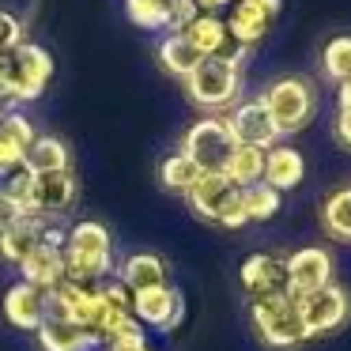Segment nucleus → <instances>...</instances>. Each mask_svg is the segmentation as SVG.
Wrapping results in <instances>:
<instances>
[{"instance_id": "obj_40", "label": "nucleus", "mask_w": 351, "mask_h": 351, "mask_svg": "<svg viewBox=\"0 0 351 351\" xmlns=\"http://www.w3.org/2000/svg\"><path fill=\"white\" fill-rule=\"evenodd\" d=\"M0 117H4V106H0Z\"/></svg>"}, {"instance_id": "obj_21", "label": "nucleus", "mask_w": 351, "mask_h": 351, "mask_svg": "<svg viewBox=\"0 0 351 351\" xmlns=\"http://www.w3.org/2000/svg\"><path fill=\"white\" fill-rule=\"evenodd\" d=\"M185 38H189V46L197 49L200 57H230V31H227V23H223L219 16H208V12H200L197 19H193L189 27H185ZM242 49V46H238Z\"/></svg>"}, {"instance_id": "obj_18", "label": "nucleus", "mask_w": 351, "mask_h": 351, "mask_svg": "<svg viewBox=\"0 0 351 351\" xmlns=\"http://www.w3.org/2000/svg\"><path fill=\"white\" fill-rule=\"evenodd\" d=\"M223 23H227L230 42H234V46L250 49V46H257V42L268 34L272 16L261 8L257 0H234V4H230V19H223Z\"/></svg>"}, {"instance_id": "obj_1", "label": "nucleus", "mask_w": 351, "mask_h": 351, "mask_svg": "<svg viewBox=\"0 0 351 351\" xmlns=\"http://www.w3.org/2000/svg\"><path fill=\"white\" fill-rule=\"evenodd\" d=\"M64 280L72 283H106L114 272V238L99 219H80L64 230Z\"/></svg>"}, {"instance_id": "obj_17", "label": "nucleus", "mask_w": 351, "mask_h": 351, "mask_svg": "<svg viewBox=\"0 0 351 351\" xmlns=\"http://www.w3.org/2000/svg\"><path fill=\"white\" fill-rule=\"evenodd\" d=\"M242 287L250 298L261 295H276V291H287V272H283V261L272 253H253L242 261Z\"/></svg>"}, {"instance_id": "obj_13", "label": "nucleus", "mask_w": 351, "mask_h": 351, "mask_svg": "<svg viewBox=\"0 0 351 351\" xmlns=\"http://www.w3.org/2000/svg\"><path fill=\"white\" fill-rule=\"evenodd\" d=\"M72 204H76V174H72V170H57V174H38L34 178L31 212L53 219V215H64Z\"/></svg>"}, {"instance_id": "obj_31", "label": "nucleus", "mask_w": 351, "mask_h": 351, "mask_svg": "<svg viewBox=\"0 0 351 351\" xmlns=\"http://www.w3.org/2000/svg\"><path fill=\"white\" fill-rule=\"evenodd\" d=\"M102 351H147V332H144V325H140L136 317L125 321V325L117 328V332L110 336L106 343H102Z\"/></svg>"}, {"instance_id": "obj_8", "label": "nucleus", "mask_w": 351, "mask_h": 351, "mask_svg": "<svg viewBox=\"0 0 351 351\" xmlns=\"http://www.w3.org/2000/svg\"><path fill=\"white\" fill-rule=\"evenodd\" d=\"M283 272H287V295L302 298V295H313V291L332 283V257L321 245H306V250L291 253L283 261Z\"/></svg>"}, {"instance_id": "obj_3", "label": "nucleus", "mask_w": 351, "mask_h": 351, "mask_svg": "<svg viewBox=\"0 0 351 351\" xmlns=\"http://www.w3.org/2000/svg\"><path fill=\"white\" fill-rule=\"evenodd\" d=\"M242 64H245V49H238L230 57H204L185 76L189 99L204 110H227L242 91Z\"/></svg>"}, {"instance_id": "obj_20", "label": "nucleus", "mask_w": 351, "mask_h": 351, "mask_svg": "<svg viewBox=\"0 0 351 351\" xmlns=\"http://www.w3.org/2000/svg\"><path fill=\"white\" fill-rule=\"evenodd\" d=\"M38 343H42V351H91V348H99V340L84 325H76L69 317H49V313L38 325Z\"/></svg>"}, {"instance_id": "obj_33", "label": "nucleus", "mask_w": 351, "mask_h": 351, "mask_svg": "<svg viewBox=\"0 0 351 351\" xmlns=\"http://www.w3.org/2000/svg\"><path fill=\"white\" fill-rule=\"evenodd\" d=\"M23 19H16V16H12V12H4V8H0V57H8L12 53V49H16V46H23Z\"/></svg>"}, {"instance_id": "obj_4", "label": "nucleus", "mask_w": 351, "mask_h": 351, "mask_svg": "<svg viewBox=\"0 0 351 351\" xmlns=\"http://www.w3.org/2000/svg\"><path fill=\"white\" fill-rule=\"evenodd\" d=\"M261 106L268 110L276 132L291 136V132H302L313 121V110H317V91H313L310 80L302 76H280L265 87L261 95Z\"/></svg>"}, {"instance_id": "obj_16", "label": "nucleus", "mask_w": 351, "mask_h": 351, "mask_svg": "<svg viewBox=\"0 0 351 351\" xmlns=\"http://www.w3.org/2000/svg\"><path fill=\"white\" fill-rule=\"evenodd\" d=\"M302 178H306V159L291 144H272L265 152V174H261L265 185H272L276 193H287L298 189Z\"/></svg>"}, {"instance_id": "obj_15", "label": "nucleus", "mask_w": 351, "mask_h": 351, "mask_svg": "<svg viewBox=\"0 0 351 351\" xmlns=\"http://www.w3.org/2000/svg\"><path fill=\"white\" fill-rule=\"evenodd\" d=\"M19 272H23V283H31V287H38V291L49 295L53 287L64 283V253H61V245L38 242L23 261H19Z\"/></svg>"}, {"instance_id": "obj_22", "label": "nucleus", "mask_w": 351, "mask_h": 351, "mask_svg": "<svg viewBox=\"0 0 351 351\" xmlns=\"http://www.w3.org/2000/svg\"><path fill=\"white\" fill-rule=\"evenodd\" d=\"M46 227H49V219H46V215H38V212H27L23 219L16 223V227L0 234V257L8 261V265H19V261H23L27 253H31L34 245L42 242V234H46Z\"/></svg>"}, {"instance_id": "obj_11", "label": "nucleus", "mask_w": 351, "mask_h": 351, "mask_svg": "<svg viewBox=\"0 0 351 351\" xmlns=\"http://www.w3.org/2000/svg\"><path fill=\"white\" fill-rule=\"evenodd\" d=\"M185 200H189L193 215H200L208 223H219L223 212L238 200V185H230L223 174H200V182L185 193Z\"/></svg>"}, {"instance_id": "obj_5", "label": "nucleus", "mask_w": 351, "mask_h": 351, "mask_svg": "<svg viewBox=\"0 0 351 351\" xmlns=\"http://www.w3.org/2000/svg\"><path fill=\"white\" fill-rule=\"evenodd\" d=\"M250 317H253V328L257 336L276 351H291L298 343H306L302 328V317H298V306L287 291H276V295H261V298H250Z\"/></svg>"}, {"instance_id": "obj_24", "label": "nucleus", "mask_w": 351, "mask_h": 351, "mask_svg": "<svg viewBox=\"0 0 351 351\" xmlns=\"http://www.w3.org/2000/svg\"><path fill=\"white\" fill-rule=\"evenodd\" d=\"M261 174H265V152H261V147L234 144L227 167H223V178H227L230 185H238V189H245V185L261 182Z\"/></svg>"}, {"instance_id": "obj_28", "label": "nucleus", "mask_w": 351, "mask_h": 351, "mask_svg": "<svg viewBox=\"0 0 351 351\" xmlns=\"http://www.w3.org/2000/svg\"><path fill=\"white\" fill-rule=\"evenodd\" d=\"M159 182H162V189L182 193L185 197V193L200 182V167L193 159H185L182 152H174V155H167V159L159 162Z\"/></svg>"}, {"instance_id": "obj_37", "label": "nucleus", "mask_w": 351, "mask_h": 351, "mask_svg": "<svg viewBox=\"0 0 351 351\" xmlns=\"http://www.w3.org/2000/svg\"><path fill=\"white\" fill-rule=\"evenodd\" d=\"M200 12H208V16H215V12H223V8H230L234 0H193Z\"/></svg>"}, {"instance_id": "obj_19", "label": "nucleus", "mask_w": 351, "mask_h": 351, "mask_svg": "<svg viewBox=\"0 0 351 351\" xmlns=\"http://www.w3.org/2000/svg\"><path fill=\"white\" fill-rule=\"evenodd\" d=\"M117 283H121L129 295L147 287H162L167 283V261L159 253H129L117 268Z\"/></svg>"}, {"instance_id": "obj_6", "label": "nucleus", "mask_w": 351, "mask_h": 351, "mask_svg": "<svg viewBox=\"0 0 351 351\" xmlns=\"http://www.w3.org/2000/svg\"><path fill=\"white\" fill-rule=\"evenodd\" d=\"M230 152H234V140H230L223 117H204V121L189 125V132L182 136V155L197 162L200 174H223Z\"/></svg>"}, {"instance_id": "obj_39", "label": "nucleus", "mask_w": 351, "mask_h": 351, "mask_svg": "<svg viewBox=\"0 0 351 351\" xmlns=\"http://www.w3.org/2000/svg\"><path fill=\"white\" fill-rule=\"evenodd\" d=\"M340 87V102H351V80H343V84H336Z\"/></svg>"}, {"instance_id": "obj_26", "label": "nucleus", "mask_w": 351, "mask_h": 351, "mask_svg": "<svg viewBox=\"0 0 351 351\" xmlns=\"http://www.w3.org/2000/svg\"><path fill=\"white\" fill-rule=\"evenodd\" d=\"M321 227L332 242H351V185L336 189L321 208Z\"/></svg>"}, {"instance_id": "obj_2", "label": "nucleus", "mask_w": 351, "mask_h": 351, "mask_svg": "<svg viewBox=\"0 0 351 351\" xmlns=\"http://www.w3.org/2000/svg\"><path fill=\"white\" fill-rule=\"evenodd\" d=\"M53 80V57L38 42H23L8 57H0V106L34 102Z\"/></svg>"}, {"instance_id": "obj_14", "label": "nucleus", "mask_w": 351, "mask_h": 351, "mask_svg": "<svg viewBox=\"0 0 351 351\" xmlns=\"http://www.w3.org/2000/svg\"><path fill=\"white\" fill-rule=\"evenodd\" d=\"M4 317L12 328H23V332H38V325L46 321V291L31 287V283H12L4 291Z\"/></svg>"}, {"instance_id": "obj_29", "label": "nucleus", "mask_w": 351, "mask_h": 351, "mask_svg": "<svg viewBox=\"0 0 351 351\" xmlns=\"http://www.w3.org/2000/svg\"><path fill=\"white\" fill-rule=\"evenodd\" d=\"M321 69H325V76L332 84L351 80V34H340V38L328 42L325 53H321Z\"/></svg>"}, {"instance_id": "obj_38", "label": "nucleus", "mask_w": 351, "mask_h": 351, "mask_svg": "<svg viewBox=\"0 0 351 351\" xmlns=\"http://www.w3.org/2000/svg\"><path fill=\"white\" fill-rule=\"evenodd\" d=\"M257 4H261V8H265L268 16L276 19V16H280V4H283V0H257Z\"/></svg>"}, {"instance_id": "obj_23", "label": "nucleus", "mask_w": 351, "mask_h": 351, "mask_svg": "<svg viewBox=\"0 0 351 351\" xmlns=\"http://www.w3.org/2000/svg\"><path fill=\"white\" fill-rule=\"evenodd\" d=\"M23 170H31L34 178L57 174V170H72L69 144H64L61 136H34L31 147H27V155H23Z\"/></svg>"}, {"instance_id": "obj_7", "label": "nucleus", "mask_w": 351, "mask_h": 351, "mask_svg": "<svg viewBox=\"0 0 351 351\" xmlns=\"http://www.w3.org/2000/svg\"><path fill=\"white\" fill-rule=\"evenodd\" d=\"M295 306H298V317H302V328L310 340L313 336H325V332H336L351 317V298L340 283H328V287L313 291V295L295 298Z\"/></svg>"}, {"instance_id": "obj_12", "label": "nucleus", "mask_w": 351, "mask_h": 351, "mask_svg": "<svg viewBox=\"0 0 351 351\" xmlns=\"http://www.w3.org/2000/svg\"><path fill=\"white\" fill-rule=\"evenodd\" d=\"M34 136L38 132H34L31 117L19 114V110H4V117H0V178H8L12 170L23 167V155Z\"/></svg>"}, {"instance_id": "obj_9", "label": "nucleus", "mask_w": 351, "mask_h": 351, "mask_svg": "<svg viewBox=\"0 0 351 351\" xmlns=\"http://www.w3.org/2000/svg\"><path fill=\"white\" fill-rule=\"evenodd\" d=\"M132 317L140 325H152L159 332H170V328L182 325L185 317V298L178 287L162 283V287H147V291H136L132 295Z\"/></svg>"}, {"instance_id": "obj_30", "label": "nucleus", "mask_w": 351, "mask_h": 351, "mask_svg": "<svg viewBox=\"0 0 351 351\" xmlns=\"http://www.w3.org/2000/svg\"><path fill=\"white\" fill-rule=\"evenodd\" d=\"M125 16L140 31H162L167 27V0H125Z\"/></svg>"}, {"instance_id": "obj_25", "label": "nucleus", "mask_w": 351, "mask_h": 351, "mask_svg": "<svg viewBox=\"0 0 351 351\" xmlns=\"http://www.w3.org/2000/svg\"><path fill=\"white\" fill-rule=\"evenodd\" d=\"M200 61H204V57L189 46V38H185V34H167V38L159 42V64L170 72V76L185 80Z\"/></svg>"}, {"instance_id": "obj_27", "label": "nucleus", "mask_w": 351, "mask_h": 351, "mask_svg": "<svg viewBox=\"0 0 351 351\" xmlns=\"http://www.w3.org/2000/svg\"><path fill=\"white\" fill-rule=\"evenodd\" d=\"M238 197H242V212L250 223L272 219L283 204V193H276L272 185H265V182H253V185H245V189H238Z\"/></svg>"}, {"instance_id": "obj_10", "label": "nucleus", "mask_w": 351, "mask_h": 351, "mask_svg": "<svg viewBox=\"0 0 351 351\" xmlns=\"http://www.w3.org/2000/svg\"><path fill=\"white\" fill-rule=\"evenodd\" d=\"M223 125H227V132H230V140H234V144L261 147V152H268V147L280 140V132H276L268 110L261 106V99L238 102V106L230 110V117H223Z\"/></svg>"}, {"instance_id": "obj_36", "label": "nucleus", "mask_w": 351, "mask_h": 351, "mask_svg": "<svg viewBox=\"0 0 351 351\" xmlns=\"http://www.w3.org/2000/svg\"><path fill=\"white\" fill-rule=\"evenodd\" d=\"M336 140L343 147H351V102H340V114H336Z\"/></svg>"}, {"instance_id": "obj_34", "label": "nucleus", "mask_w": 351, "mask_h": 351, "mask_svg": "<svg viewBox=\"0 0 351 351\" xmlns=\"http://www.w3.org/2000/svg\"><path fill=\"white\" fill-rule=\"evenodd\" d=\"M197 16H200V8L193 4V0H167V27L174 34H182Z\"/></svg>"}, {"instance_id": "obj_32", "label": "nucleus", "mask_w": 351, "mask_h": 351, "mask_svg": "<svg viewBox=\"0 0 351 351\" xmlns=\"http://www.w3.org/2000/svg\"><path fill=\"white\" fill-rule=\"evenodd\" d=\"M0 193H4V197H12L16 200L19 208H23V212H31V200H34V174L31 170H12L8 178H4V185H0Z\"/></svg>"}, {"instance_id": "obj_35", "label": "nucleus", "mask_w": 351, "mask_h": 351, "mask_svg": "<svg viewBox=\"0 0 351 351\" xmlns=\"http://www.w3.org/2000/svg\"><path fill=\"white\" fill-rule=\"evenodd\" d=\"M23 208H19L16 204V200H12V197H4V193H0V234H4V230H12V227H16V223L19 219H23Z\"/></svg>"}]
</instances>
